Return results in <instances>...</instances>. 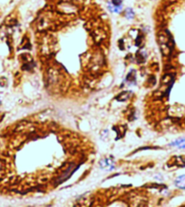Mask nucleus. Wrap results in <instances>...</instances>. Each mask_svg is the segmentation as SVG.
<instances>
[{"instance_id": "nucleus-1", "label": "nucleus", "mask_w": 185, "mask_h": 207, "mask_svg": "<svg viewBox=\"0 0 185 207\" xmlns=\"http://www.w3.org/2000/svg\"><path fill=\"white\" fill-rule=\"evenodd\" d=\"M176 184L181 188H185V176L178 177V179L176 180Z\"/></svg>"}, {"instance_id": "nucleus-2", "label": "nucleus", "mask_w": 185, "mask_h": 207, "mask_svg": "<svg viewBox=\"0 0 185 207\" xmlns=\"http://www.w3.org/2000/svg\"><path fill=\"white\" fill-rule=\"evenodd\" d=\"M126 16L127 17L128 19H131V18H133L134 17V12L132 11V9H126Z\"/></svg>"}, {"instance_id": "nucleus-3", "label": "nucleus", "mask_w": 185, "mask_h": 207, "mask_svg": "<svg viewBox=\"0 0 185 207\" xmlns=\"http://www.w3.org/2000/svg\"><path fill=\"white\" fill-rule=\"evenodd\" d=\"M112 2H113L114 6H119L122 2V0H112Z\"/></svg>"}]
</instances>
